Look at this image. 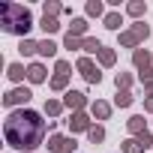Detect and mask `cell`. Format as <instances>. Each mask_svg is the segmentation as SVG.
<instances>
[{"mask_svg":"<svg viewBox=\"0 0 153 153\" xmlns=\"http://www.w3.org/2000/svg\"><path fill=\"white\" fill-rule=\"evenodd\" d=\"M45 129H48V123L42 120L39 111L21 108V111H12V114L6 117V123H3V138H6L9 147L30 153V150H36V147L45 141Z\"/></svg>","mask_w":153,"mask_h":153,"instance_id":"1","label":"cell"},{"mask_svg":"<svg viewBox=\"0 0 153 153\" xmlns=\"http://www.w3.org/2000/svg\"><path fill=\"white\" fill-rule=\"evenodd\" d=\"M0 27H3V33L27 39V30L33 27V15L21 3H3V6H0Z\"/></svg>","mask_w":153,"mask_h":153,"instance_id":"2","label":"cell"},{"mask_svg":"<svg viewBox=\"0 0 153 153\" xmlns=\"http://www.w3.org/2000/svg\"><path fill=\"white\" fill-rule=\"evenodd\" d=\"M75 138L72 135H51L48 138V150L51 153H75Z\"/></svg>","mask_w":153,"mask_h":153,"instance_id":"3","label":"cell"},{"mask_svg":"<svg viewBox=\"0 0 153 153\" xmlns=\"http://www.w3.org/2000/svg\"><path fill=\"white\" fill-rule=\"evenodd\" d=\"M78 72L84 75L87 84H99V81H102V72L96 69V63H93L90 57H78Z\"/></svg>","mask_w":153,"mask_h":153,"instance_id":"4","label":"cell"},{"mask_svg":"<svg viewBox=\"0 0 153 153\" xmlns=\"http://www.w3.org/2000/svg\"><path fill=\"white\" fill-rule=\"evenodd\" d=\"M30 96H33V93H30L27 87H15V90H9V93L3 96V105H6V108H12V105H21V102H30Z\"/></svg>","mask_w":153,"mask_h":153,"instance_id":"5","label":"cell"},{"mask_svg":"<svg viewBox=\"0 0 153 153\" xmlns=\"http://www.w3.org/2000/svg\"><path fill=\"white\" fill-rule=\"evenodd\" d=\"M63 105H66V108H72V111H84V105H87V96H84L81 90H66V96H63Z\"/></svg>","mask_w":153,"mask_h":153,"instance_id":"6","label":"cell"},{"mask_svg":"<svg viewBox=\"0 0 153 153\" xmlns=\"http://www.w3.org/2000/svg\"><path fill=\"white\" fill-rule=\"evenodd\" d=\"M66 123H69V129H72V132H90V126H93V123H90V117H87L84 111H72V117H69Z\"/></svg>","mask_w":153,"mask_h":153,"instance_id":"7","label":"cell"},{"mask_svg":"<svg viewBox=\"0 0 153 153\" xmlns=\"http://www.w3.org/2000/svg\"><path fill=\"white\" fill-rule=\"evenodd\" d=\"M132 63H135L138 72H141V69H150V66H153V54H150L147 48H138V51H132Z\"/></svg>","mask_w":153,"mask_h":153,"instance_id":"8","label":"cell"},{"mask_svg":"<svg viewBox=\"0 0 153 153\" xmlns=\"http://www.w3.org/2000/svg\"><path fill=\"white\" fill-rule=\"evenodd\" d=\"M126 129H129V135H132V138H138L141 132H147V123H144V117H141V114H132V117L126 120Z\"/></svg>","mask_w":153,"mask_h":153,"instance_id":"9","label":"cell"},{"mask_svg":"<svg viewBox=\"0 0 153 153\" xmlns=\"http://www.w3.org/2000/svg\"><path fill=\"white\" fill-rule=\"evenodd\" d=\"M27 81L30 84H42L45 81V66L42 63H30L27 66Z\"/></svg>","mask_w":153,"mask_h":153,"instance_id":"10","label":"cell"},{"mask_svg":"<svg viewBox=\"0 0 153 153\" xmlns=\"http://www.w3.org/2000/svg\"><path fill=\"white\" fill-rule=\"evenodd\" d=\"M90 114H93L96 120H108V117H111V105L102 102V99H96V102L90 105Z\"/></svg>","mask_w":153,"mask_h":153,"instance_id":"11","label":"cell"},{"mask_svg":"<svg viewBox=\"0 0 153 153\" xmlns=\"http://www.w3.org/2000/svg\"><path fill=\"white\" fill-rule=\"evenodd\" d=\"M42 12H45L48 18H57V15H63L66 9H63V6L57 3V0H45V3H42Z\"/></svg>","mask_w":153,"mask_h":153,"instance_id":"12","label":"cell"},{"mask_svg":"<svg viewBox=\"0 0 153 153\" xmlns=\"http://www.w3.org/2000/svg\"><path fill=\"white\" fill-rule=\"evenodd\" d=\"M57 48H60V45H57L54 39H48V36L39 42V54H42V57H54V54H57Z\"/></svg>","mask_w":153,"mask_h":153,"instance_id":"13","label":"cell"},{"mask_svg":"<svg viewBox=\"0 0 153 153\" xmlns=\"http://www.w3.org/2000/svg\"><path fill=\"white\" fill-rule=\"evenodd\" d=\"M69 33L84 39V33H87V18H72V24H69Z\"/></svg>","mask_w":153,"mask_h":153,"instance_id":"14","label":"cell"},{"mask_svg":"<svg viewBox=\"0 0 153 153\" xmlns=\"http://www.w3.org/2000/svg\"><path fill=\"white\" fill-rule=\"evenodd\" d=\"M6 75H9V81H21L24 75H27V69H24L21 63H9V66H6Z\"/></svg>","mask_w":153,"mask_h":153,"instance_id":"15","label":"cell"},{"mask_svg":"<svg viewBox=\"0 0 153 153\" xmlns=\"http://www.w3.org/2000/svg\"><path fill=\"white\" fill-rule=\"evenodd\" d=\"M18 51H21L24 57H33V54H39V42H33V39H21Z\"/></svg>","mask_w":153,"mask_h":153,"instance_id":"16","label":"cell"},{"mask_svg":"<svg viewBox=\"0 0 153 153\" xmlns=\"http://www.w3.org/2000/svg\"><path fill=\"white\" fill-rule=\"evenodd\" d=\"M87 15H93V18H105L108 12H105V6L99 3V0H87Z\"/></svg>","mask_w":153,"mask_h":153,"instance_id":"17","label":"cell"},{"mask_svg":"<svg viewBox=\"0 0 153 153\" xmlns=\"http://www.w3.org/2000/svg\"><path fill=\"white\" fill-rule=\"evenodd\" d=\"M138 42H141V39H138V36H135L132 30L120 33V45H123V48H135V51H138Z\"/></svg>","mask_w":153,"mask_h":153,"instance_id":"18","label":"cell"},{"mask_svg":"<svg viewBox=\"0 0 153 153\" xmlns=\"http://www.w3.org/2000/svg\"><path fill=\"white\" fill-rule=\"evenodd\" d=\"M102 48H105V45H102L99 39H93V36H84V48H81V51H87V54H99Z\"/></svg>","mask_w":153,"mask_h":153,"instance_id":"19","label":"cell"},{"mask_svg":"<svg viewBox=\"0 0 153 153\" xmlns=\"http://www.w3.org/2000/svg\"><path fill=\"white\" fill-rule=\"evenodd\" d=\"M63 108H66V105H63L60 99H48V102H45V114H48V117H60Z\"/></svg>","mask_w":153,"mask_h":153,"instance_id":"20","label":"cell"},{"mask_svg":"<svg viewBox=\"0 0 153 153\" xmlns=\"http://www.w3.org/2000/svg\"><path fill=\"white\" fill-rule=\"evenodd\" d=\"M114 87H117V90H129V87H132V75H129V72H117Z\"/></svg>","mask_w":153,"mask_h":153,"instance_id":"21","label":"cell"},{"mask_svg":"<svg viewBox=\"0 0 153 153\" xmlns=\"http://www.w3.org/2000/svg\"><path fill=\"white\" fill-rule=\"evenodd\" d=\"M63 48H69V51H75V48H84V39H81V36H72V33H66V36H63Z\"/></svg>","mask_w":153,"mask_h":153,"instance_id":"22","label":"cell"},{"mask_svg":"<svg viewBox=\"0 0 153 153\" xmlns=\"http://www.w3.org/2000/svg\"><path fill=\"white\" fill-rule=\"evenodd\" d=\"M126 12H129L132 18H141V15L147 12V3H141V0H132V3L126 6Z\"/></svg>","mask_w":153,"mask_h":153,"instance_id":"23","label":"cell"},{"mask_svg":"<svg viewBox=\"0 0 153 153\" xmlns=\"http://www.w3.org/2000/svg\"><path fill=\"white\" fill-rule=\"evenodd\" d=\"M39 27L45 30V36H51V33H57V30H60L57 18H48V15H42V24H39Z\"/></svg>","mask_w":153,"mask_h":153,"instance_id":"24","label":"cell"},{"mask_svg":"<svg viewBox=\"0 0 153 153\" xmlns=\"http://www.w3.org/2000/svg\"><path fill=\"white\" fill-rule=\"evenodd\" d=\"M96 57H99V63H102V66H114V60H117L114 48H102V51H99Z\"/></svg>","mask_w":153,"mask_h":153,"instance_id":"25","label":"cell"},{"mask_svg":"<svg viewBox=\"0 0 153 153\" xmlns=\"http://www.w3.org/2000/svg\"><path fill=\"white\" fill-rule=\"evenodd\" d=\"M114 105H117V108H129V105H132V93H129V90H117Z\"/></svg>","mask_w":153,"mask_h":153,"instance_id":"26","label":"cell"},{"mask_svg":"<svg viewBox=\"0 0 153 153\" xmlns=\"http://www.w3.org/2000/svg\"><path fill=\"white\" fill-rule=\"evenodd\" d=\"M102 21H105V27H108V30H120V24H123V21H120V12H108Z\"/></svg>","mask_w":153,"mask_h":153,"instance_id":"27","label":"cell"},{"mask_svg":"<svg viewBox=\"0 0 153 153\" xmlns=\"http://www.w3.org/2000/svg\"><path fill=\"white\" fill-rule=\"evenodd\" d=\"M87 138H90V144H102V141H105V129H102V126H90Z\"/></svg>","mask_w":153,"mask_h":153,"instance_id":"28","label":"cell"},{"mask_svg":"<svg viewBox=\"0 0 153 153\" xmlns=\"http://www.w3.org/2000/svg\"><path fill=\"white\" fill-rule=\"evenodd\" d=\"M120 150H123V153H144L141 144H138V138H126V141L120 144Z\"/></svg>","mask_w":153,"mask_h":153,"instance_id":"29","label":"cell"},{"mask_svg":"<svg viewBox=\"0 0 153 153\" xmlns=\"http://www.w3.org/2000/svg\"><path fill=\"white\" fill-rule=\"evenodd\" d=\"M69 87V75H54V78H51V90H66Z\"/></svg>","mask_w":153,"mask_h":153,"instance_id":"30","label":"cell"},{"mask_svg":"<svg viewBox=\"0 0 153 153\" xmlns=\"http://www.w3.org/2000/svg\"><path fill=\"white\" fill-rule=\"evenodd\" d=\"M132 33H135L138 39H147V36H150V27H147L144 21H138V24H132Z\"/></svg>","mask_w":153,"mask_h":153,"instance_id":"31","label":"cell"},{"mask_svg":"<svg viewBox=\"0 0 153 153\" xmlns=\"http://www.w3.org/2000/svg\"><path fill=\"white\" fill-rule=\"evenodd\" d=\"M138 144H141V150L153 147V135H150V132H141V135H138Z\"/></svg>","mask_w":153,"mask_h":153,"instance_id":"32","label":"cell"},{"mask_svg":"<svg viewBox=\"0 0 153 153\" xmlns=\"http://www.w3.org/2000/svg\"><path fill=\"white\" fill-rule=\"evenodd\" d=\"M69 60H57V66H54V72H60V75H69Z\"/></svg>","mask_w":153,"mask_h":153,"instance_id":"33","label":"cell"},{"mask_svg":"<svg viewBox=\"0 0 153 153\" xmlns=\"http://www.w3.org/2000/svg\"><path fill=\"white\" fill-rule=\"evenodd\" d=\"M144 111H147V114H153V96H147V99H144Z\"/></svg>","mask_w":153,"mask_h":153,"instance_id":"34","label":"cell"},{"mask_svg":"<svg viewBox=\"0 0 153 153\" xmlns=\"http://www.w3.org/2000/svg\"><path fill=\"white\" fill-rule=\"evenodd\" d=\"M144 93H147V96H153V84H147V87H144Z\"/></svg>","mask_w":153,"mask_h":153,"instance_id":"35","label":"cell"}]
</instances>
